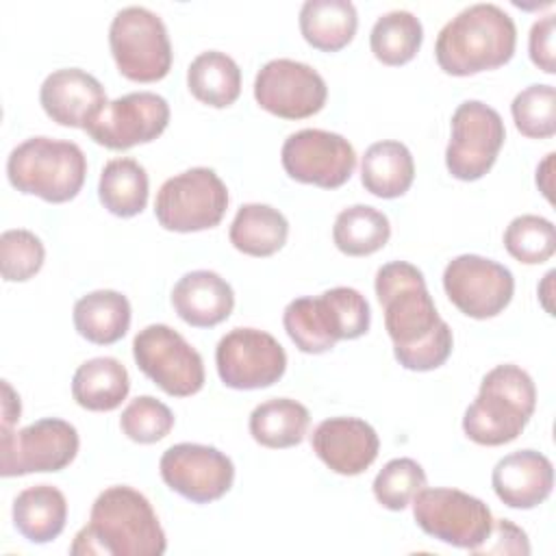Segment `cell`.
<instances>
[{
  "mask_svg": "<svg viewBox=\"0 0 556 556\" xmlns=\"http://www.w3.org/2000/svg\"><path fill=\"white\" fill-rule=\"evenodd\" d=\"M374 289L395 361L410 371L441 367L452 354L454 337L437 313L424 274L406 261H391L376 271Z\"/></svg>",
  "mask_w": 556,
  "mask_h": 556,
  "instance_id": "1",
  "label": "cell"
},
{
  "mask_svg": "<svg viewBox=\"0 0 556 556\" xmlns=\"http://www.w3.org/2000/svg\"><path fill=\"white\" fill-rule=\"evenodd\" d=\"M167 549L165 532L148 497L132 486L104 489L70 545L74 556H161Z\"/></svg>",
  "mask_w": 556,
  "mask_h": 556,
  "instance_id": "2",
  "label": "cell"
},
{
  "mask_svg": "<svg viewBox=\"0 0 556 556\" xmlns=\"http://www.w3.org/2000/svg\"><path fill=\"white\" fill-rule=\"evenodd\" d=\"M517 26L497 4L478 2L456 13L434 43L439 67L450 76H473L502 67L515 54Z\"/></svg>",
  "mask_w": 556,
  "mask_h": 556,
  "instance_id": "3",
  "label": "cell"
},
{
  "mask_svg": "<svg viewBox=\"0 0 556 556\" xmlns=\"http://www.w3.org/2000/svg\"><path fill=\"white\" fill-rule=\"evenodd\" d=\"M536 408V389L530 374L504 363L484 374L476 400L463 417V432L478 445L515 441Z\"/></svg>",
  "mask_w": 556,
  "mask_h": 556,
  "instance_id": "4",
  "label": "cell"
},
{
  "mask_svg": "<svg viewBox=\"0 0 556 556\" xmlns=\"http://www.w3.org/2000/svg\"><path fill=\"white\" fill-rule=\"evenodd\" d=\"M282 324L304 354H324L341 339H358L369 330L371 311L365 295L352 287H332L317 298L304 295L287 304Z\"/></svg>",
  "mask_w": 556,
  "mask_h": 556,
  "instance_id": "5",
  "label": "cell"
},
{
  "mask_svg": "<svg viewBox=\"0 0 556 556\" xmlns=\"http://www.w3.org/2000/svg\"><path fill=\"white\" fill-rule=\"evenodd\" d=\"M7 176L20 193L61 204L76 198L83 189L87 159L74 141L30 137L11 150Z\"/></svg>",
  "mask_w": 556,
  "mask_h": 556,
  "instance_id": "6",
  "label": "cell"
},
{
  "mask_svg": "<svg viewBox=\"0 0 556 556\" xmlns=\"http://www.w3.org/2000/svg\"><path fill=\"white\" fill-rule=\"evenodd\" d=\"M109 46L119 74L135 83H156L169 74L172 43L163 20L146 7L115 13Z\"/></svg>",
  "mask_w": 556,
  "mask_h": 556,
  "instance_id": "7",
  "label": "cell"
},
{
  "mask_svg": "<svg viewBox=\"0 0 556 556\" xmlns=\"http://www.w3.org/2000/svg\"><path fill=\"white\" fill-rule=\"evenodd\" d=\"M228 208V189L211 167H191L167 178L154 200L165 230L198 232L215 228Z\"/></svg>",
  "mask_w": 556,
  "mask_h": 556,
  "instance_id": "8",
  "label": "cell"
},
{
  "mask_svg": "<svg viewBox=\"0 0 556 556\" xmlns=\"http://www.w3.org/2000/svg\"><path fill=\"white\" fill-rule=\"evenodd\" d=\"M410 504L417 526L428 536L460 549L473 552L493 528L491 508L480 497L458 489L424 486Z\"/></svg>",
  "mask_w": 556,
  "mask_h": 556,
  "instance_id": "9",
  "label": "cell"
},
{
  "mask_svg": "<svg viewBox=\"0 0 556 556\" xmlns=\"http://www.w3.org/2000/svg\"><path fill=\"white\" fill-rule=\"evenodd\" d=\"M137 367L167 395L189 397L204 387L200 352L174 328L150 324L132 339Z\"/></svg>",
  "mask_w": 556,
  "mask_h": 556,
  "instance_id": "10",
  "label": "cell"
},
{
  "mask_svg": "<svg viewBox=\"0 0 556 556\" xmlns=\"http://www.w3.org/2000/svg\"><path fill=\"white\" fill-rule=\"evenodd\" d=\"M78 430L59 417L37 419L22 430H2L0 473L4 478L61 471L78 454Z\"/></svg>",
  "mask_w": 556,
  "mask_h": 556,
  "instance_id": "11",
  "label": "cell"
},
{
  "mask_svg": "<svg viewBox=\"0 0 556 556\" xmlns=\"http://www.w3.org/2000/svg\"><path fill=\"white\" fill-rule=\"evenodd\" d=\"M506 139L502 115L480 102L465 100L452 115V137L445 148L447 172L465 182L482 178L495 163Z\"/></svg>",
  "mask_w": 556,
  "mask_h": 556,
  "instance_id": "12",
  "label": "cell"
},
{
  "mask_svg": "<svg viewBox=\"0 0 556 556\" xmlns=\"http://www.w3.org/2000/svg\"><path fill=\"white\" fill-rule=\"evenodd\" d=\"M215 365L230 389L252 391L278 382L287 369L285 348L265 330L232 328L215 348Z\"/></svg>",
  "mask_w": 556,
  "mask_h": 556,
  "instance_id": "13",
  "label": "cell"
},
{
  "mask_svg": "<svg viewBox=\"0 0 556 556\" xmlns=\"http://www.w3.org/2000/svg\"><path fill=\"white\" fill-rule=\"evenodd\" d=\"M443 289L463 315L489 319L510 304L515 278L508 267L493 258L460 254L445 265Z\"/></svg>",
  "mask_w": 556,
  "mask_h": 556,
  "instance_id": "14",
  "label": "cell"
},
{
  "mask_svg": "<svg viewBox=\"0 0 556 556\" xmlns=\"http://www.w3.org/2000/svg\"><path fill=\"white\" fill-rule=\"evenodd\" d=\"M280 161L293 180L337 189L354 174L356 152L339 132L304 128L285 139Z\"/></svg>",
  "mask_w": 556,
  "mask_h": 556,
  "instance_id": "15",
  "label": "cell"
},
{
  "mask_svg": "<svg viewBox=\"0 0 556 556\" xmlns=\"http://www.w3.org/2000/svg\"><path fill=\"white\" fill-rule=\"evenodd\" d=\"M163 482L193 504L224 497L235 482L232 460L213 445L176 443L159 460Z\"/></svg>",
  "mask_w": 556,
  "mask_h": 556,
  "instance_id": "16",
  "label": "cell"
},
{
  "mask_svg": "<svg viewBox=\"0 0 556 556\" xmlns=\"http://www.w3.org/2000/svg\"><path fill=\"white\" fill-rule=\"evenodd\" d=\"M328 87L317 70L293 59L267 61L254 78V100L282 119H304L326 104Z\"/></svg>",
  "mask_w": 556,
  "mask_h": 556,
  "instance_id": "17",
  "label": "cell"
},
{
  "mask_svg": "<svg viewBox=\"0 0 556 556\" xmlns=\"http://www.w3.org/2000/svg\"><path fill=\"white\" fill-rule=\"evenodd\" d=\"M169 124V104L154 91H132L111 100L85 128L109 150H128L154 141Z\"/></svg>",
  "mask_w": 556,
  "mask_h": 556,
  "instance_id": "18",
  "label": "cell"
},
{
  "mask_svg": "<svg viewBox=\"0 0 556 556\" xmlns=\"http://www.w3.org/2000/svg\"><path fill=\"white\" fill-rule=\"evenodd\" d=\"M313 452L334 473L358 476L378 456L376 430L358 417H330L317 424L311 434Z\"/></svg>",
  "mask_w": 556,
  "mask_h": 556,
  "instance_id": "19",
  "label": "cell"
},
{
  "mask_svg": "<svg viewBox=\"0 0 556 556\" xmlns=\"http://www.w3.org/2000/svg\"><path fill=\"white\" fill-rule=\"evenodd\" d=\"M39 102L52 122L83 130L109 104L102 83L80 67L48 74L39 89Z\"/></svg>",
  "mask_w": 556,
  "mask_h": 556,
  "instance_id": "20",
  "label": "cell"
},
{
  "mask_svg": "<svg viewBox=\"0 0 556 556\" xmlns=\"http://www.w3.org/2000/svg\"><path fill=\"white\" fill-rule=\"evenodd\" d=\"M491 484L506 506L528 510L549 497L554 486V467L541 452L517 450L495 463Z\"/></svg>",
  "mask_w": 556,
  "mask_h": 556,
  "instance_id": "21",
  "label": "cell"
},
{
  "mask_svg": "<svg viewBox=\"0 0 556 556\" xmlns=\"http://www.w3.org/2000/svg\"><path fill=\"white\" fill-rule=\"evenodd\" d=\"M172 306L193 328H213L235 308L232 287L211 269L187 271L172 289Z\"/></svg>",
  "mask_w": 556,
  "mask_h": 556,
  "instance_id": "22",
  "label": "cell"
},
{
  "mask_svg": "<svg viewBox=\"0 0 556 556\" xmlns=\"http://www.w3.org/2000/svg\"><path fill=\"white\" fill-rule=\"evenodd\" d=\"M67 521V500L52 484L24 489L13 502V526L30 543L54 541Z\"/></svg>",
  "mask_w": 556,
  "mask_h": 556,
  "instance_id": "23",
  "label": "cell"
},
{
  "mask_svg": "<svg viewBox=\"0 0 556 556\" xmlns=\"http://www.w3.org/2000/svg\"><path fill=\"white\" fill-rule=\"evenodd\" d=\"M72 317L83 339L96 345H111L130 328V302L119 291L98 289L74 304Z\"/></svg>",
  "mask_w": 556,
  "mask_h": 556,
  "instance_id": "24",
  "label": "cell"
},
{
  "mask_svg": "<svg viewBox=\"0 0 556 556\" xmlns=\"http://www.w3.org/2000/svg\"><path fill=\"white\" fill-rule=\"evenodd\" d=\"M415 178V161L410 150L402 141H376L371 143L361 163V182L376 198L404 195Z\"/></svg>",
  "mask_w": 556,
  "mask_h": 556,
  "instance_id": "25",
  "label": "cell"
},
{
  "mask_svg": "<svg viewBox=\"0 0 556 556\" xmlns=\"http://www.w3.org/2000/svg\"><path fill=\"white\" fill-rule=\"evenodd\" d=\"M358 28V13L350 0H306L300 9V33L321 52H339Z\"/></svg>",
  "mask_w": 556,
  "mask_h": 556,
  "instance_id": "26",
  "label": "cell"
},
{
  "mask_svg": "<svg viewBox=\"0 0 556 556\" xmlns=\"http://www.w3.org/2000/svg\"><path fill=\"white\" fill-rule=\"evenodd\" d=\"M130 391L128 369L113 356L85 361L72 378V395L87 410H115Z\"/></svg>",
  "mask_w": 556,
  "mask_h": 556,
  "instance_id": "27",
  "label": "cell"
},
{
  "mask_svg": "<svg viewBox=\"0 0 556 556\" xmlns=\"http://www.w3.org/2000/svg\"><path fill=\"white\" fill-rule=\"evenodd\" d=\"M287 217L278 208L258 202L239 206L228 230L230 243L248 256H271L287 243Z\"/></svg>",
  "mask_w": 556,
  "mask_h": 556,
  "instance_id": "28",
  "label": "cell"
},
{
  "mask_svg": "<svg viewBox=\"0 0 556 556\" xmlns=\"http://www.w3.org/2000/svg\"><path fill=\"white\" fill-rule=\"evenodd\" d=\"M311 424L304 404L291 397H274L258 404L250 415V434L256 443L271 450L300 445Z\"/></svg>",
  "mask_w": 556,
  "mask_h": 556,
  "instance_id": "29",
  "label": "cell"
},
{
  "mask_svg": "<svg viewBox=\"0 0 556 556\" xmlns=\"http://www.w3.org/2000/svg\"><path fill=\"white\" fill-rule=\"evenodd\" d=\"M187 87L202 104L226 109L241 93V70L226 52L206 50L191 61L187 70Z\"/></svg>",
  "mask_w": 556,
  "mask_h": 556,
  "instance_id": "30",
  "label": "cell"
},
{
  "mask_svg": "<svg viewBox=\"0 0 556 556\" xmlns=\"http://www.w3.org/2000/svg\"><path fill=\"white\" fill-rule=\"evenodd\" d=\"M150 180L135 159H111L100 174L98 195L102 206L117 217H135L148 204Z\"/></svg>",
  "mask_w": 556,
  "mask_h": 556,
  "instance_id": "31",
  "label": "cell"
},
{
  "mask_svg": "<svg viewBox=\"0 0 556 556\" xmlns=\"http://www.w3.org/2000/svg\"><path fill=\"white\" fill-rule=\"evenodd\" d=\"M389 237V217L369 204L343 208L332 226V241L337 250L348 256H369L384 248Z\"/></svg>",
  "mask_w": 556,
  "mask_h": 556,
  "instance_id": "32",
  "label": "cell"
},
{
  "mask_svg": "<svg viewBox=\"0 0 556 556\" xmlns=\"http://www.w3.org/2000/svg\"><path fill=\"white\" fill-rule=\"evenodd\" d=\"M424 41V26L410 11H389L371 28L369 46L374 56L384 65L408 63Z\"/></svg>",
  "mask_w": 556,
  "mask_h": 556,
  "instance_id": "33",
  "label": "cell"
},
{
  "mask_svg": "<svg viewBox=\"0 0 556 556\" xmlns=\"http://www.w3.org/2000/svg\"><path fill=\"white\" fill-rule=\"evenodd\" d=\"M506 252L526 265H541L556 252V230L547 217L519 215L504 230Z\"/></svg>",
  "mask_w": 556,
  "mask_h": 556,
  "instance_id": "34",
  "label": "cell"
},
{
  "mask_svg": "<svg viewBox=\"0 0 556 556\" xmlns=\"http://www.w3.org/2000/svg\"><path fill=\"white\" fill-rule=\"evenodd\" d=\"M510 113L523 137H552L556 132V89L552 85H530L521 89L510 104Z\"/></svg>",
  "mask_w": 556,
  "mask_h": 556,
  "instance_id": "35",
  "label": "cell"
},
{
  "mask_svg": "<svg viewBox=\"0 0 556 556\" xmlns=\"http://www.w3.org/2000/svg\"><path fill=\"white\" fill-rule=\"evenodd\" d=\"M424 486L426 471L413 458H393L374 478V495L389 510H404Z\"/></svg>",
  "mask_w": 556,
  "mask_h": 556,
  "instance_id": "36",
  "label": "cell"
},
{
  "mask_svg": "<svg viewBox=\"0 0 556 556\" xmlns=\"http://www.w3.org/2000/svg\"><path fill=\"white\" fill-rule=\"evenodd\" d=\"M46 258L41 239L24 228H11L0 235V271L7 282L33 278Z\"/></svg>",
  "mask_w": 556,
  "mask_h": 556,
  "instance_id": "37",
  "label": "cell"
},
{
  "mask_svg": "<svg viewBox=\"0 0 556 556\" xmlns=\"http://www.w3.org/2000/svg\"><path fill=\"white\" fill-rule=\"evenodd\" d=\"M119 428L130 441L150 445L172 432L174 413L161 400L152 395H139L122 410Z\"/></svg>",
  "mask_w": 556,
  "mask_h": 556,
  "instance_id": "38",
  "label": "cell"
},
{
  "mask_svg": "<svg viewBox=\"0 0 556 556\" xmlns=\"http://www.w3.org/2000/svg\"><path fill=\"white\" fill-rule=\"evenodd\" d=\"M473 554H497V556H506V554H521L528 556L530 554V541L528 534L515 526L510 519H493V528L486 536V541L473 549Z\"/></svg>",
  "mask_w": 556,
  "mask_h": 556,
  "instance_id": "39",
  "label": "cell"
},
{
  "mask_svg": "<svg viewBox=\"0 0 556 556\" xmlns=\"http://www.w3.org/2000/svg\"><path fill=\"white\" fill-rule=\"evenodd\" d=\"M554 33H556V15H545L541 20H536L532 24V28H530V39H528L530 59L545 74H554L556 72Z\"/></svg>",
  "mask_w": 556,
  "mask_h": 556,
  "instance_id": "40",
  "label": "cell"
},
{
  "mask_svg": "<svg viewBox=\"0 0 556 556\" xmlns=\"http://www.w3.org/2000/svg\"><path fill=\"white\" fill-rule=\"evenodd\" d=\"M2 391H4V400H2V430H11V426L20 419V413H22L20 395L11 389V384L7 380H2Z\"/></svg>",
  "mask_w": 556,
  "mask_h": 556,
  "instance_id": "41",
  "label": "cell"
},
{
  "mask_svg": "<svg viewBox=\"0 0 556 556\" xmlns=\"http://www.w3.org/2000/svg\"><path fill=\"white\" fill-rule=\"evenodd\" d=\"M554 152L545 156V161L536 167V185L543 191V195L552 202V163H554Z\"/></svg>",
  "mask_w": 556,
  "mask_h": 556,
  "instance_id": "42",
  "label": "cell"
}]
</instances>
